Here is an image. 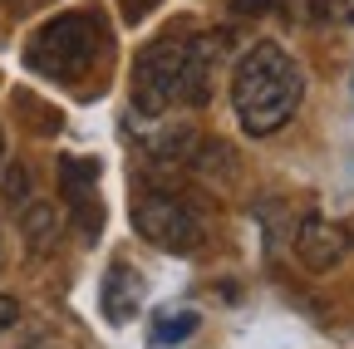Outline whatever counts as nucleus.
I'll return each mask as SVG.
<instances>
[{
    "label": "nucleus",
    "instance_id": "nucleus-1",
    "mask_svg": "<svg viewBox=\"0 0 354 349\" xmlns=\"http://www.w3.org/2000/svg\"><path fill=\"white\" fill-rule=\"evenodd\" d=\"M216 74V39L207 35H162L133 64V109L143 118L172 113L177 104H207Z\"/></svg>",
    "mask_w": 354,
    "mask_h": 349
},
{
    "label": "nucleus",
    "instance_id": "nucleus-10",
    "mask_svg": "<svg viewBox=\"0 0 354 349\" xmlns=\"http://www.w3.org/2000/svg\"><path fill=\"white\" fill-rule=\"evenodd\" d=\"M10 325H15V300L0 295V330H10Z\"/></svg>",
    "mask_w": 354,
    "mask_h": 349
},
{
    "label": "nucleus",
    "instance_id": "nucleus-6",
    "mask_svg": "<svg viewBox=\"0 0 354 349\" xmlns=\"http://www.w3.org/2000/svg\"><path fill=\"white\" fill-rule=\"evenodd\" d=\"M59 187H64V202L74 211V222L84 227V236H99V192H94V178H99V162L88 158H59Z\"/></svg>",
    "mask_w": 354,
    "mask_h": 349
},
{
    "label": "nucleus",
    "instance_id": "nucleus-9",
    "mask_svg": "<svg viewBox=\"0 0 354 349\" xmlns=\"http://www.w3.org/2000/svg\"><path fill=\"white\" fill-rule=\"evenodd\" d=\"M118 6H123V15H128V20H143V15L158 6V0H118Z\"/></svg>",
    "mask_w": 354,
    "mask_h": 349
},
{
    "label": "nucleus",
    "instance_id": "nucleus-2",
    "mask_svg": "<svg viewBox=\"0 0 354 349\" xmlns=\"http://www.w3.org/2000/svg\"><path fill=\"white\" fill-rule=\"evenodd\" d=\"M300 99H305V74L290 59V50H281L276 39H256L236 59L232 109H236V123L246 128V138H271L276 128H286Z\"/></svg>",
    "mask_w": 354,
    "mask_h": 349
},
{
    "label": "nucleus",
    "instance_id": "nucleus-11",
    "mask_svg": "<svg viewBox=\"0 0 354 349\" xmlns=\"http://www.w3.org/2000/svg\"><path fill=\"white\" fill-rule=\"evenodd\" d=\"M0 158H6V138H0Z\"/></svg>",
    "mask_w": 354,
    "mask_h": 349
},
{
    "label": "nucleus",
    "instance_id": "nucleus-3",
    "mask_svg": "<svg viewBox=\"0 0 354 349\" xmlns=\"http://www.w3.org/2000/svg\"><path fill=\"white\" fill-rule=\"evenodd\" d=\"M104 59H109V30L94 10H69V15L44 20L25 45V64L55 84H79Z\"/></svg>",
    "mask_w": 354,
    "mask_h": 349
},
{
    "label": "nucleus",
    "instance_id": "nucleus-5",
    "mask_svg": "<svg viewBox=\"0 0 354 349\" xmlns=\"http://www.w3.org/2000/svg\"><path fill=\"white\" fill-rule=\"evenodd\" d=\"M349 256V227L344 222H330V216H305L295 227V261L310 271V276H325V271H339Z\"/></svg>",
    "mask_w": 354,
    "mask_h": 349
},
{
    "label": "nucleus",
    "instance_id": "nucleus-8",
    "mask_svg": "<svg viewBox=\"0 0 354 349\" xmlns=\"http://www.w3.org/2000/svg\"><path fill=\"white\" fill-rule=\"evenodd\" d=\"M197 310H177V315H162L158 320V344H183L187 334H197Z\"/></svg>",
    "mask_w": 354,
    "mask_h": 349
},
{
    "label": "nucleus",
    "instance_id": "nucleus-7",
    "mask_svg": "<svg viewBox=\"0 0 354 349\" xmlns=\"http://www.w3.org/2000/svg\"><path fill=\"white\" fill-rule=\"evenodd\" d=\"M138 295H143V281L133 276L128 266H113L109 276H104V315L113 320V325H128L133 315H138Z\"/></svg>",
    "mask_w": 354,
    "mask_h": 349
},
{
    "label": "nucleus",
    "instance_id": "nucleus-4",
    "mask_svg": "<svg viewBox=\"0 0 354 349\" xmlns=\"http://www.w3.org/2000/svg\"><path fill=\"white\" fill-rule=\"evenodd\" d=\"M133 232L162 251H192L202 241V211L183 192H143L133 202Z\"/></svg>",
    "mask_w": 354,
    "mask_h": 349
}]
</instances>
